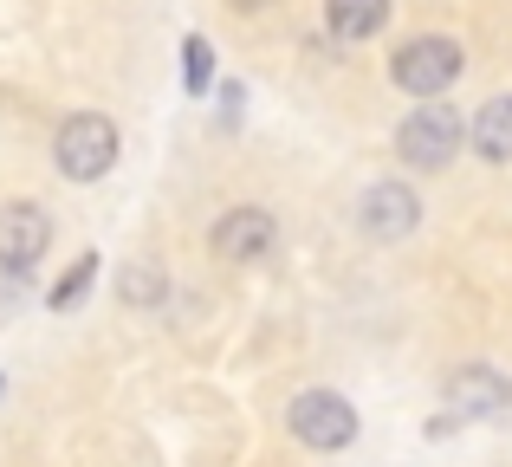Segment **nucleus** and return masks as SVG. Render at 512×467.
<instances>
[{
    "label": "nucleus",
    "mask_w": 512,
    "mask_h": 467,
    "mask_svg": "<svg viewBox=\"0 0 512 467\" xmlns=\"http://www.w3.org/2000/svg\"><path fill=\"white\" fill-rule=\"evenodd\" d=\"M461 72H467V52L454 46V39H441V33L409 39V46L389 59V78H396L409 98H441V91H448Z\"/></svg>",
    "instance_id": "nucleus-2"
},
{
    "label": "nucleus",
    "mask_w": 512,
    "mask_h": 467,
    "mask_svg": "<svg viewBox=\"0 0 512 467\" xmlns=\"http://www.w3.org/2000/svg\"><path fill=\"white\" fill-rule=\"evenodd\" d=\"M357 221H363L370 240H402L422 221V202H415V189H402V182H376V189H363Z\"/></svg>",
    "instance_id": "nucleus-7"
},
{
    "label": "nucleus",
    "mask_w": 512,
    "mask_h": 467,
    "mask_svg": "<svg viewBox=\"0 0 512 467\" xmlns=\"http://www.w3.org/2000/svg\"><path fill=\"white\" fill-rule=\"evenodd\" d=\"M474 150H480V163H512V91L480 104V117H474Z\"/></svg>",
    "instance_id": "nucleus-9"
},
{
    "label": "nucleus",
    "mask_w": 512,
    "mask_h": 467,
    "mask_svg": "<svg viewBox=\"0 0 512 467\" xmlns=\"http://www.w3.org/2000/svg\"><path fill=\"white\" fill-rule=\"evenodd\" d=\"M286 422H292V435H299L305 448H318V455H338V448L357 442V409H350L338 390H305V396H292Z\"/></svg>",
    "instance_id": "nucleus-4"
},
{
    "label": "nucleus",
    "mask_w": 512,
    "mask_h": 467,
    "mask_svg": "<svg viewBox=\"0 0 512 467\" xmlns=\"http://www.w3.org/2000/svg\"><path fill=\"white\" fill-rule=\"evenodd\" d=\"M163 292H169V273L156 260H130L124 273H117V299H124L130 312H156V305H163Z\"/></svg>",
    "instance_id": "nucleus-11"
},
{
    "label": "nucleus",
    "mask_w": 512,
    "mask_h": 467,
    "mask_svg": "<svg viewBox=\"0 0 512 467\" xmlns=\"http://www.w3.org/2000/svg\"><path fill=\"white\" fill-rule=\"evenodd\" d=\"M91 273H98V253H85V260H78L72 273H65L59 286H52V312H65V305H78V292L91 286Z\"/></svg>",
    "instance_id": "nucleus-13"
},
{
    "label": "nucleus",
    "mask_w": 512,
    "mask_h": 467,
    "mask_svg": "<svg viewBox=\"0 0 512 467\" xmlns=\"http://www.w3.org/2000/svg\"><path fill=\"white\" fill-rule=\"evenodd\" d=\"M52 247V215L39 202H7L0 208V273H33Z\"/></svg>",
    "instance_id": "nucleus-5"
},
{
    "label": "nucleus",
    "mask_w": 512,
    "mask_h": 467,
    "mask_svg": "<svg viewBox=\"0 0 512 467\" xmlns=\"http://www.w3.org/2000/svg\"><path fill=\"white\" fill-rule=\"evenodd\" d=\"M182 85L188 91L214 85V46H208V39H182Z\"/></svg>",
    "instance_id": "nucleus-12"
},
{
    "label": "nucleus",
    "mask_w": 512,
    "mask_h": 467,
    "mask_svg": "<svg viewBox=\"0 0 512 467\" xmlns=\"http://www.w3.org/2000/svg\"><path fill=\"white\" fill-rule=\"evenodd\" d=\"M273 240H279V221H273V208H227L221 221H214V234H208V247H214V260H227V266H247V260H266L273 253Z\"/></svg>",
    "instance_id": "nucleus-6"
},
{
    "label": "nucleus",
    "mask_w": 512,
    "mask_h": 467,
    "mask_svg": "<svg viewBox=\"0 0 512 467\" xmlns=\"http://www.w3.org/2000/svg\"><path fill=\"white\" fill-rule=\"evenodd\" d=\"M234 7H240V13H253V7H266V0H234Z\"/></svg>",
    "instance_id": "nucleus-14"
},
{
    "label": "nucleus",
    "mask_w": 512,
    "mask_h": 467,
    "mask_svg": "<svg viewBox=\"0 0 512 467\" xmlns=\"http://www.w3.org/2000/svg\"><path fill=\"white\" fill-rule=\"evenodd\" d=\"M325 20H331V33H338L344 46H357V39L383 33L389 0H325Z\"/></svg>",
    "instance_id": "nucleus-10"
},
{
    "label": "nucleus",
    "mask_w": 512,
    "mask_h": 467,
    "mask_svg": "<svg viewBox=\"0 0 512 467\" xmlns=\"http://www.w3.org/2000/svg\"><path fill=\"white\" fill-rule=\"evenodd\" d=\"M52 163H59L65 182H98V176H111V163H117V124L104 111L65 117L59 137H52Z\"/></svg>",
    "instance_id": "nucleus-1"
},
{
    "label": "nucleus",
    "mask_w": 512,
    "mask_h": 467,
    "mask_svg": "<svg viewBox=\"0 0 512 467\" xmlns=\"http://www.w3.org/2000/svg\"><path fill=\"white\" fill-rule=\"evenodd\" d=\"M467 143V124L454 117V104H415L396 130V156L409 169H441L454 163V150Z\"/></svg>",
    "instance_id": "nucleus-3"
},
{
    "label": "nucleus",
    "mask_w": 512,
    "mask_h": 467,
    "mask_svg": "<svg viewBox=\"0 0 512 467\" xmlns=\"http://www.w3.org/2000/svg\"><path fill=\"white\" fill-rule=\"evenodd\" d=\"M512 403V383L500 377L493 364H467V370H454L448 377V409L454 416H500V409Z\"/></svg>",
    "instance_id": "nucleus-8"
}]
</instances>
